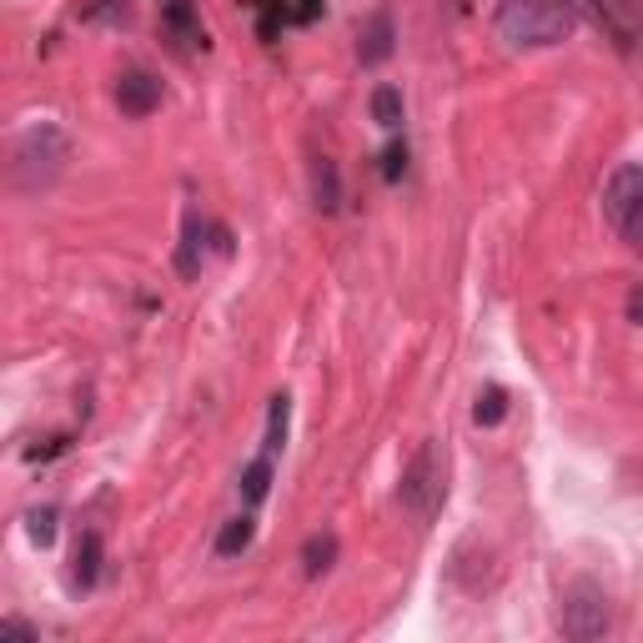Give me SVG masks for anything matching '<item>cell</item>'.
<instances>
[{
	"label": "cell",
	"instance_id": "6da1fadb",
	"mask_svg": "<svg viewBox=\"0 0 643 643\" xmlns=\"http://www.w3.org/2000/svg\"><path fill=\"white\" fill-rule=\"evenodd\" d=\"M578 31L568 0H503L498 5V36L512 50H543L559 46Z\"/></svg>",
	"mask_w": 643,
	"mask_h": 643
},
{
	"label": "cell",
	"instance_id": "7a4b0ae2",
	"mask_svg": "<svg viewBox=\"0 0 643 643\" xmlns=\"http://www.w3.org/2000/svg\"><path fill=\"white\" fill-rule=\"evenodd\" d=\"M71 161V136L60 126H31L21 142L11 146V187L15 191H41L66 171Z\"/></svg>",
	"mask_w": 643,
	"mask_h": 643
},
{
	"label": "cell",
	"instance_id": "3957f363",
	"mask_svg": "<svg viewBox=\"0 0 643 643\" xmlns=\"http://www.w3.org/2000/svg\"><path fill=\"white\" fill-rule=\"evenodd\" d=\"M397 498L413 512L417 523H428L432 512L442 508V453L438 442H422L413 453V463L403 467V483H397Z\"/></svg>",
	"mask_w": 643,
	"mask_h": 643
},
{
	"label": "cell",
	"instance_id": "277c9868",
	"mask_svg": "<svg viewBox=\"0 0 643 643\" xmlns=\"http://www.w3.org/2000/svg\"><path fill=\"white\" fill-rule=\"evenodd\" d=\"M563 633L568 639H603L608 623H613V608H608V594L594 584V578H573L563 588V613H559Z\"/></svg>",
	"mask_w": 643,
	"mask_h": 643
},
{
	"label": "cell",
	"instance_id": "5b68a950",
	"mask_svg": "<svg viewBox=\"0 0 643 643\" xmlns=\"http://www.w3.org/2000/svg\"><path fill=\"white\" fill-rule=\"evenodd\" d=\"M161 76H151V71H126L116 81V106H121V116H132V121H146L151 111H161Z\"/></svg>",
	"mask_w": 643,
	"mask_h": 643
},
{
	"label": "cell",
	"instance_id": "8992f818",
	"mask_svg": "<svg viewBox=\"0 0 643 643\" xmlns=\"http://www.w3.org/2000/svg\"><path fill=\"white\" fill-rule=\"evenodd\" d=\"M643 196V167H619L613 177H608V187H603V216L613 222V227H623V216L633 212V202Z\"/></svg>",
	"mask_w": 643,
	"mask_h": 643
},
{
	"label": "cell",
	"instance_id": "52a82bcc",
	"mask_svg": "<svg viewBox=\"0 0 643 643\" xmlns=\"http://www.w3.org/2000/svg\"><path fill=\"white\" fill-rule=\"evenodd\" d=\"M393 46H397L393 15H387V11H372L368 21L358 25V60H362V66H382V60L393 56Z\"/></svg>",
	"mask_w": 643,
	"mask_h": 643
},
{
	"label": "cell",
	"instance_id": "ba28073f",
	"mask_svg": "<svg viewBox=\"0 0 643 643\" xmlns=\"http://www.w3.org/2000/svg\"><path fill=\"white\" fill-rule=\"evenodd\" d=\"M312 206L322 216H332L342 206V177H337V161L332 156H317L312 161Z\"/></svg>",
	"mask_w": 643,
	"mask_h": 643
},
{
	"label": "cell",
	"instance_id": "9c48e42d",
	"mask_svg": "<svg viewBox=\"0 0 643 643\" xmlns=\"http://www.w3.org/2000/svg\"><path fill=\"white\" fill-rule=\"evenodd\" d=\"M95 578H101V533H81L71 559V588L76 594H91Z\"/></svg>",
	"mask_w": 643,
	"mask_h": 643
},
{
	"label": "cell",
	"instance_id": "30bf717a",
	"mask_svg": "<svg viewBox=\"0 0 643 643\" xmlns=\"http://www.w3.org/2000/svg\"><path fill=\"white\" fill-rule=\"evenodd\" d=\"M167 31L191 50L206 46V31H202V21H196V11H191V0H167Z\"/></svg>",
	"mask_w": 643,
	"mask_h": 643
},
{
	"label": "cell",
	"instance_id": "8fae6325",
	"mask_svg": "<svg viewBox=\"0 0 643 643\" xmlns=\"http://www.w3.org/2000/svg\"><path fill=\"white\" fill-rule=\"evenodd\" d=\"M251 538H257V518H251V512L227 518V523H222V533H216V553H222V559H237V553L251 549Z\"/></svg>",
	"mask_w": 643,
	"mask_h": 643
},
{
	"label": "cell",
	"instance_id": "7c38bea8",
	"mask_svg": "<svg viewBox=\"0 0 643 643\" xmlns=\"http://www.w3.org/2000/svg\"><path fill=\"white\" fill-rule=\"evenodd\" d=\"M337 563V533H312L302 543V573L307 578H322V573Z\"/></svg>",
	"mask_w": 643,
	"mask_h": 643
},
{
	"label": "cell",
	"instance_id": "4fadbf2b",
	"mask_svg": "<svg viewBox=\"0 0 643 643\" xmlns=\"http://www.w3.org/2000/svg\"><path fill=\"white\" fill-rule=\"evenodd\" d=\"M286 422H292V397L277 393L272 413H267V458H277L286 448Z\"/></svg>",
	"mask_w": 643,
	"mask_h": 643
},
{
	"label": "cell",
	"instance_id": "5bb4252c",
	"mask_svg": "<svg viewBox=\"0 0 643 643\" xmlns=\"http://www.w3.org/2000/svg\"><path fill=\"white\" fill-rule=\"evenodd\" d=\"M372 121L387 126V132L403 126V91H397V86H377V91H372Z\"/></svg>",
	"mask_w": 643,
	"mask_h": 643
},
{
	"label": "cell",
	"instance_id": "9a60e30c",
	"mask_svg": "<svg viewBox=\"0 0 643 643\" xmlns=\"http://www.w3.org/2000/svg\"><path fill=\"white\" fill-rule=\"evenodd\" d=\"M503 417H508V393H503V387H483L473 403V422L477 428H498Z\"/></svg>",
	"mask_w": 643,
	"mask_h": 643
},
{
	"label": "cell",
	"instance_id": "2e32d148",
	"mask_svg": "<svg viewBox=\"0 0 643 643\" xmlns=\"http://www.w3.org/2000/svg\"><path fill=\"white\" fill-rule=\"evenodd\" d=\"M267 493H272V458H257V463L241 467V498L262 503Z\"/></svg>",
	"mask_w": 643,
	"mask_h": 643
},
{
	"label": "cell",
	"instance_id": "e0dca14e",
	"mask_svg": "<svg viewBox=\"0 0 643 643\" xmlns=\"http://www.w3.org/2000/svg\"><path fill=\"white\" fill-rule=\"evenodd\" d=\"M25 533H31L36 549H50V543H56V508H31L25 512Z\"/></svg>",
	"mask_w": 643,
	"mask_h": 643
},
{
	"label": "cell",
	"instance_id": "ac0fdd59",
	"mask_svg": "<svg viewBox=\"0 0 643 643\" xmlns=\"http://www.w3.org/2000/svg\"><path fill=\"white\" fill-rule=\"evenodd\" d=\"M407 171V142H393L382 151V181H403Z\"/></svg>",
	"mask_w": 643,
	"mask_h": 643
},
{
	"label": "cell",
	"instance_id": "d6986e66",
	"mask_svg": "<svg viewBox=\"0 0 643 643\" xmlns=\"http://www.w3.org/2000/svg\"><path fill=\"white\" fill-rule=\"evenodd\" d=\"M623 241H629V247H639L643 251V196H639V202H633V212L629 216H623Z\"/></svg>",
	"mask_w": 643,
	"mask_h": 643
},
{
	"label": "cell",
	"instance_id": "ffe728a7",
	"mask_svg": "<svg viewBox=\"0 0 643 643\" xmlns=\"http://www.w3.org/2000/svg\"><path fill=\"white\" fill-rule=\"evenodd\" d=\"M0 643H41V633L31 629V623H21V619H5L0 623Z\"/></svg>",
	"mask_w": 643,
	"mask_h": 643
},
{
	"label": "cell",
	"instance_id": "44dd1931",
	"mask_svg": "<svg viewBox=\"0 0 643 643\" xmlns=\"http://www.w3.org/2000/svg\"><path fill=\"white\" fill-rule=\"evenodd\" d=\"M629 322L643 327V282H633V292H629Z\"/></svg>",
	"mask_w": 643,
	"mask_h": 643
}]
</instances>
